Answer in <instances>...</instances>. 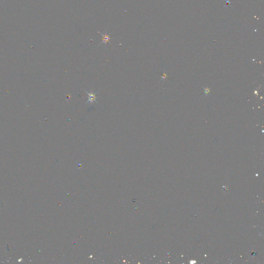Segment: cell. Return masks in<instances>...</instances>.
Instances as JSON below:
<instances>
[{"mask_svg": "<svg viewBox=\"0 0 264 264\" xmlns=\"http://www.w3.org/2000/svg\"><path fill=\"white\" fill-rule=\"evenodd\" d=\"M87 94L88 95V101L86 102L85 104H87V103H89V104H92V103H94V102H96V103H98L97 100H96V95L97 94V93H94L93 92H88L86 90H85Z\"/></svg>", "mask_w": 264, "mask_h": 264, "instance_id": "cell-1", "label": "cell"}, {"mask_svg": "<svg viewBox=\"0 0 264 264\" xmlns=\"http://www.w3.org/2000/svg\"><path fill=\"white\" fill-rule=\"evenodd\" d=\"M101 35L103 36V37H102L103 41L101 42V44L103 43H104L105 44H106L107 42H109V40L110 39H111V38L109 37V36L108 35H103V34H101Z\"/></svg>", "mask_w": 264, "mask_h": 264, "instance_id": "cell-2", "label": "cell"}]
</instances>
